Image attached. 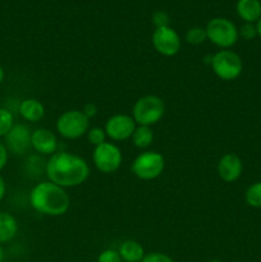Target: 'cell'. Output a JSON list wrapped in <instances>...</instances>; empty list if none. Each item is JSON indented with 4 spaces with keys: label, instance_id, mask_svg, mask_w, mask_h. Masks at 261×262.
<instances>
[{
    "label": "cell",
    "instance_id": "29",
    "mask_svg": "<svg viewBox=\"0 0 261 262\" xmlns=\"http://www.w3.org/2000/svg\"><path fill=\"white\" fill-rule=\"evenodd\" d=\"M5 191H7V186H5V181L3 179V177L0 176V201L4 199Z\"/></svg>",
    "mask_w": 261,
    "mask_h": 262
},
{
    "label": "cell",
    "instance_id": "31",
    "mask_svg": "<svg viewBox=\"0 0 261 262\" xmlns=\"http://www.w3.org/2000/svg\"><path fill=\"white\" fill-rule=\"evenodd\" d=\"M4 77H5L4 71H3V68H2V67H0V83H2V82L4 81Z\"/></svg>",
    "mask_w": 261,
    "mask_h": 262
},
{
    "label": "cell",
    "instance_id": "13",
    "mask_svg": "<svg viewBox=\"0 0 261 262\" xmlns=\"http://www.w3.org/2000/svg\"><path fill=\"white\" fill-rule=\"evenodd\" d=\"M243 164L235 154H225L217 164V174L227 183H233L242 176Z\"/></svg>",
    "mask_w": 261,
    "mask_h": 262
},
{
    "label": "cell",
    "instance_id": "9",
    "mask_svg": "<svg viewBox=\"0 0 261 262\" xmlns=\"http://www.w3.org/2000/svg\"><path fill=\"white\" fill-rule=\"evenodd\" d=\"M151 41L155 50L164 56H174L179 53L182 46L181 37L170 26L155 28Z\"/></svg>",
    "mask_w": 261,
    "mask_h": 262
},
{
    "label": "cell",
    "instance_id": "18",
    "mask_svg": "<svg viewBox=\"0 0 261 262\" xmlns=\"http://www.w3.org/2000/svg\"><path fill=\"white\" fill-rule=\"evenodd\" d=\"M132 142L137 148H147L150 147L154 141V132L151 127L146 125H138L136 127L135 132L132 135Z\"/></svg>",
    "mask_w": 261,
    "mask_h": 262
},
{
    "label": "cell",
    "instance_id": "20",
    "mask_svg": "<svg viewBox=\"0 0 261 262\" xmlns=\"http://www.w3.org/2000/svg\"><path fill=\"white\" fill-rule=\"evenodd\" d=\"M206 40V30L202 27H192L186 33V41L191 45H201Z\"/></svg>",
    "mask_w": 261,
    "mask_h": 262
},
{
    "label": "cell",
    "instance_id": "2",
    "mask_svg": "<svg viewBox=\"0 0 261 262\" xmlns=\"http://www.w3.org/2000/svg\"><path fill=\"white\" fill-rule=\"evenodd\" d=\"M30 204L37 212L48 216H60L68 211L71 199L63 187L53 182L36 184L30 193Z\"/></svg>",
    "mask_w": 261,
    "mask_h": 262
},
{
    "label": "cell",
    "instance_id": "30",
    "mask_svg": "<svg viewBox=\"0 0 261 262\" xmlns=\"http://www.w3.org/2000/svg\"><path fill=\"white\" fill-rule=\"evenodd\" d=\"M256 28H257V36L261 38V18L256 22Z\"/></svg>",
    "mask_w": 261,
    "mask_h": 262
},
{
    "label": "cell",
    "instance_id": "33",
    "mask_svg": "<svg viewBox=\"0 0 261 262\" xmlns=\"http://www.w3.org/2000/svg\"><path fill=\"white\" fill-rule=\"evenodd\" d=\"M209 262H222L220 260H210Z\"/></svg>",
    "mask_w": 261,
    "mask_h": 262
},
{
    "label": "cell",
    "instance_id": "27",
    "mask_svg": "<svg viewBox=\"0 0 261 262\" xmlns=\"http://www.w3.org/2000/svg\"><path fill=\"white\" fill-rule=\"evenodd\" d=\"M8 163V148L5 146V143H3L0 141V170L4 169V166Z\"/></svg>",
    "mask_w": 261,
    "mask_h": 262
},
{
    "label": "cell",
    "instance_id": "6",
    "mask_svg": "<svg viewBox=\"0 0 261 262\" xmlns=\"http://www.w3.org/2000/svg\"><path fill=\"white\" fill-rule=\"evenodd\" d=\"M90 129V119L79 110H68L56 120V130L67 140H77Z\"/></svg>",
    "mask_w": 261,
    "mask_h": 262
},
{
    "label": "cell",
    "instance_id": "15",
    "mask_svg": "<svg viewBox=\"0 0 261 262\" xmlns=\"http://www.w3.org/2000/svg\"><path fill=\"white\" fill-rule=\"evenodd\" d=\"M18 113L27 122L36 123L41 120L45 115V107L42 102L36 99H26L18 106Z\"/></svg>",
    "mask_w": 261,
    "mask_h": 262
},
{
    "label": "cell",
    "instance_id": "24",
    "mask_svg": "<svg viewBox=\"0 0 261 262\" xmlns=\"http://www.w3.org/2000/svg\"><path fill=\"white\" fill-rule=\"evenodd\" d=\"M153 23L155 26V28H161V27H168L169 23H170V18H169L168 13L164 12V10H158L153 14Z\"/></svg>",
    "mask_w": 261,
    "mask_h": 262
},
{
    "label": "cell",
    "instance_id": "16",
    "mask_svg": "<svg viewBox=\"0 0 261 262\" xmlns=\"http://www.w3.org/2000/svg\"><path fill=\"white\" fill-rule=\"evenodd\" d=\"M118 252H119L122 261L125 262H141L145 257V250L142 246L132 239L124 241L120 245Z\"/></svg>",
    "mask_w": 261,
    "mask_h": 262
},
{
    "label": "cell",
    "instance_id": "12",
    "mask_svg": "<svg viewBox=\"0 0 261 262\" xmlns=\"http://www.w3.org/2000/svg\"><path fill=\"white\" fill-rule=\"evenodd\" d=\"M31 145L35 151L41 155H50L58 152V138L51 130L46 128H38L32 132L31 137Z\"/></svg>",
    "mask_w": 261,
    "mask_h": 262
},
{
    "label": "cell",
    "instance_id": "10",
    "mask_svg": "<svg viewBox=\"0 0 261 262\" xmlns=\"http://www.w3.org/2000/svg\"><path fill=\"white\" fill-rule=\"evenodd\" d=\"M136 122L127 114H115L107 119L105 124L106 137L113 141H125L132 137L136 129Z\"/></svg>",
    "mask_w": 261,
    "mask_h": 262
},
{
    "label": "cell",
    "instance_id": "28",
    "mask_svg": "<svg viewBox=\"0 0 261 262\" xmlns=\"http://www.w3.org/2000/svg\"><path fill=\"white\" fill-rule=\"evenodd\" d=\"M82 113H83L84 115H86L89 119H91V118H94L95 115L97 114V106L95 104H92V102H90V104H86L84 105L83 110H82Z\"/></svg>",
    "mask_w": 261,
    "mask_h": 262
},
{
    "label": "cell",
    "instance_id": "21",
    "mask_svg": "<svg viewBox=\"0 0 261 262\" xmlns=\"http://www.w3.org/2000/svg\"><path fill=\"white\" fill-rule=\"evenodd\" d=\"M14 125V118L13 114L8 109H3L0 107V137L7 136L8 132L12 129Z\"/></svg>",
    "mask_w": 261,
    "mask_h": 262
},
{
    "label": "cell",
    "instance_id": "25",
    "mask_svg": "<svg viewBox=\"0 0 261 262\" xmlns=\"http://www.w3.org/2000/svg\"><path fill=\"white\" fill-rule=\"evenodd\" d=\"M97 262H122L120 255L115 250H105L97 257Z\"/></svg>",
    "mask_w": 261,
    "mask_h": 262
},
{
    "label": "cell",
    "instance_id": "14",
    "mask_svg": "<svg viewBox=\"0 0 261 262\" xmlns=\"http://www.w3.org/2000/svg\"><path fill=\"white\" fill-rule=\"evenodd\" d=\"M235 10L245 23H256L261 18L260 0H238Z\"/></svg>",
    "mask_w": 261,
    "mask_h": 262
},
{
    "label": "cell",
    "instance_id": "3",
    "mask_svg": "<svg viewBox=\"0 0 261 262\" xmlns=\"http://www.w3.org/2000/svg\"><path fill=\"white\" fill-rule=\"evenodd\" d=\"M205 30H206L207 40L222 50H227L234 46L240 38L237 26L228 18H212L209 20Z\"/></svg>",
    "mask_w": 261,
    "mask_h": 262
},
{
    "label": "cell",
    "instance_id": "22",
    "mask_svg": "<svg viewBox=\"0 0 261 262\" xmlns=\"http://www.w3.org/2000/svg\"><path fill=\"white\" fill-rule=\"evenodd\" d=\"M87 138H89V142L96 147V146L102 145L104 142H106V133L105 129L100 127H94L90 128L89 132H87Z\"/></svg>",
    "mask_w": 261,
    "mask_h": 262
},
{
    "label": "cell",
    "instance_id": "19",
    "mask_svg": "<svg viewBox=\"0 0 261 262\" xmlns=\"http://www.w3.org/2000/svg\"><path fill=\"white\" fill-rule=\"evenodd\" d=\"M245 201L250 207L261 209V182H255L246 189Z\"/></svg>",
    "mask_w": 261,
    "mask_h": 262
},
{
    "label": "cell",
    "instance_id": "11",
    "mask_svg": "<svg viewBox=\"0 0 261 262\" xmlns=\"http://www.w3.org/2000/svg\"><path fill=\"white\" fill-rule=\"evenodd\" d=\"M31 137H32V132L28 125L14 124L5 136V146L15 155H25L32 147Z\"/></svg>",
    "mask_w": 261,
    "mask_h": 262
},
{
    "label": "cell",
    "instance_id": "17",
    "mask_svg": "<svg viewBox=\"0 0 261 262\" xmlns=\"http://www.w3.org/2000/svg\"><path fill=\"white\" fill-rule=\"evenodd\" d=\"M18 223L9 212H0V245L12 241L17 235Z\"/></svg>",
    "mask_w": 261,
    "mask_h": 262
},
{
    "label": "cell",
    "instance_id": "5",
    "mask_svg": "<svg viewBox=\"0 0 261 262\" xmlns=\"http://www.w3.org/2000/svg\"><path fill=\"white\" fill-rule=\"evenodd\" d=\"M210 64L215 76L223 81H234L243 71V61L241 56L229 49L214 54Z\"/></svg>",
    "mask_w": 261,
    "mask_h": 262
},
{
    "label": "cell",
    "instance_id": "7",
    "mask_svg": "<svg viewBox=\"0 0 261 262\" xmlns=\"http://www.w3.org/2000/svg\"><path fill=\"white\" fill-rule=\"evenodd\" d=\"M165 168V160L156 151H146L140 154L132 163V173L142 181H153L161 176Z\"/></svg>",
    "mask_w": 261,
    "mask_h": 262
},
{
    "label": "cell",
    "instance_id": "32",
    "mask_svg": "<svg viewBox=\"0 0 261 262\" xmlns=\"http://www.w3.org/2000/svg\"><path fill=\"white\" fill-rule=\"evenodd\" d=\"M4 260V250H3L2 245H0V262H3Z\"/></svg>",
    "mask_w": 261,
    "mask_h": 262
},
{
    "label": "cell",
    "instance_id": "8",
    "mask_svg": "<svg viewBox=\"0 0 261 262\" xmlns=\"http://www.w3.org/2000/svg\"><path fill=\"white\" fill-rule=\"evenodd\" d=\"M94 164L104 174H112L117 171L122 165V151L117 145L112 142H104L102 145L96 146L94 150Z\"/></svg>",
    "mask_w": 261,
    "mask_h": 262
},
{
    "label": "cell",
    "instance_id": "26",
    "mask_svg": "<svg viewBox=\"0 0 261 262\" xmlns=\"http://www.w3.org/2000/svg\"><path fill=\"white\" fill-rule=\"evenodd\" d=\"M141 262H174L173 258L170 256L165 255V253L161 252H151L145 255V257L142 258Z\"/></svg>",
    "mask_w": 261,
    "mask_h": 262
},
{
    "label": "cell",
    "instance_id": "4",
    "mask_svg": "<svg viewBox=\"0 0 261 262\" xmlns=\"http://www.w3.org/2000/svg\"><path fill=\"white\" fill-rule=\"evenodd\" d=\"M164 113H165V105L163 100L155 95H146L136 101L132 118L135 119L136 124L151 127L164 117Z\"/></svg>",
    "mask_w": 261,
    "mask_h": 262
},
{
    "label": "cell",
    "instance_id": "1",
    "mask_svg": "<svg viewBox=\"0 0 261 262\" xmlns=\"http://www.w3.org/2000/svg\"><path fill=\"white\" fill-rule=\"evenodd\" d=\"M49 181L63 188H71L84 183L90 176V166L83 158L76 154L59 151L46 163Z\"/></svg>",
    "mask_w": 261,
    "mask_h": 262
},
{
    "label": "cell",
    "instance_id": "23",
    "mask_svg": "<svg viewBox=\"0 0 261 262\" xmlns=\"http://www.w3.org/2000/svg\"><path fill=\"white\" fill-rule=\"evenodd\" d=\"M238 35H240V37L245 38V40L247 41H251L255 37H257L256 23H243V25L238 28Z\"/></svg>",
    "mask_w": 261,
    "mask_h": 262
}]
</instances>
